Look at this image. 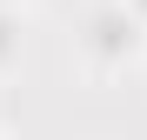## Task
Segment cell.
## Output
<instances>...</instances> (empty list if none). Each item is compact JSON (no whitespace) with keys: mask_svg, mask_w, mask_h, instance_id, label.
<instances>
[{"mask_svg":"<svg viewBox=\"0 0 147 140\" xmlns=\"http://www.w3.org/2000/svg\"><path fill=\"white\" fill-rule=\"evenodd\" d=\"M0 33H7V20H0ZM0 54H13V40H0Z\"/></svg>","mask_w":147,"mask_h":140,"instance_id":"1","label":"cell"}]
</instances>
